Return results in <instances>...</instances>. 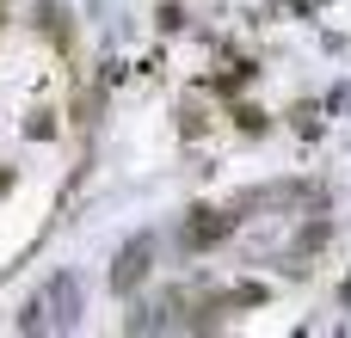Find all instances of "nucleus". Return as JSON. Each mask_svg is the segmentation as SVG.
I'll use <instances>...</instances> for the list:
<instances>
[{
	"instance_id": "obj_1",
	"label": "nucleus",
	"mask_w": 351,
	"mask_h": 338,
	"mask_svg": "<svg viewBox=\"0 0 351 338\" xmlns=\"http://www.w3.org/2000/svg\"><path fill=\"white\" fill-rule=\"evenodd\" d=\"M148 252H154V246H148V240H136V246H130V252L117 259V271H111V283H117V289H136V283L148 277Z\"/></svg>"
}]
</instances>
